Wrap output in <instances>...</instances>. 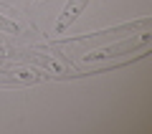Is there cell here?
<instances>
[{
	"label": "cell",
	"instance_id": "obj_4",
	"mask_svg": "<svg viewBox=\"0 0 152 134\" xmlns=\"http://www.w3.org/2000/svg\"><path fill=\"white\" fill-rule=\"evenodd\" d=\"M43 76L38 71L31 68H15V71H8V68H0V86H33Z\"/></svg>",
	"mask_w": 152,
	"mask_h": 134
},
{
	"label": "cell",
	"instance_id": "obj_6",
	"mask_svg": "<svg viewBox=\"0 0 152 134\" xmlns=\"http://www.w3.org/2000/svg\"><path fill=\"white\" fill-rule=\"evenodd\" d=\"M0 31L3 33H18V23H13L10 18L0 15Z\"/></svg>",
	"mask_w": 152,
	"mask_h": 134
},
{
	"label": "cell",
	"instance_id": "obj_5",
	"mask_svg": "<svg viewBox=\"0 0 152 134\" xmlns=\"http://www.w3.org/2000/svg\"><path fill=\"white\" fill-rule=\"evenodd\" d=\"M15 56H18V58H28V61H41L46 68L56 71V74H61V71H64V66H61V63H56L53 58H48V56H43V53H38V51H15Z\"/></svg>",
	"mask_w": 152,
	"mask_h": 134
},
{
	"label": "cell",
	"instance_id": "obj_2",
	"mask_svg": "<svg viewBox=\"0 0 152 134\" xmlns=\"http://www.w3.org/2000/svg\"><path fill=\"white\" fill-rule=\"evenodd\" d=\"M147 43H150V31L140 33V38H127L124 43L119 46H107L102 51H91V53H84V61L86 63H94V61H102V58H117V56H124V53H134V51H145Z\"/></svg>",
	"mask_w": 152,
	"mask_h": 134
},
{
	"label": "cell",
	"instance_id": "obj_1",
	"mask_svg": "<svg viewBox=\"0 0 152 134\" xmlns=\"http://www.w3.org/2000/svg\"><path fill=\"white\" fill-rule=\"evenodd\" d=\"M152 25V18L145 15L140 20H132V23H122V25H114V28H104V31H94V33H84V36H74V38H64L58 41L61 46H71V43H96V41H109V38H122V36H129L134 31H150Z\"/></svg>",
	"mask_w": 152,
	"mask_h": 134
},
{
	"label": "cell",
	"instance_id": "obj_3",
	"mask_svg": "<svg viewBox=\"0 0 152 134\" xmlns=\"http://www.w3.org/2000/svg\"><path fill=\"white\" fill-rule=\"evenodd\" d=\"M89 3H91V0H66L64 10H61L58 18H56V33L69 31V28L79 20V15L84 13V8H86Z\"/></svg>",
	"mask_w": 152,
	"mask_h": 134
}]
</instances>
